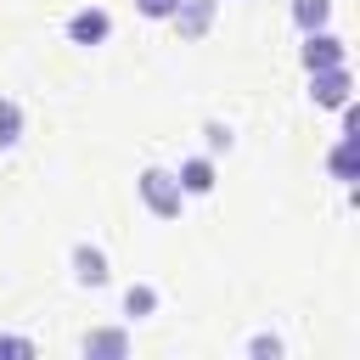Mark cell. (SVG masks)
<instances>
[{
  "instance_id": "obj_1",
  "label": "cell",
  "mask_w": 360,
  "mask_h": 360,
  "mask_svg": "<svg viewBox=\"0 0 360 360\" xmlns=\"http://www.w3.org/2000/svg\"><path fill=\"white\" fill-rule=\"evenodd\" d=\"M135 191H141V202H146L158 219H174V214H180V202H186V191H180V180H174V169H141Z\"/></svg>"
},
{
  "instance_id": "obj_2",
  "label": "cell",
  "mask_w": 360,
  "mask_h": 360,
  "mask_svg": "<svg viewBox=\"0 0 360 360\" xmlns=\"http://www.w3.org/2000/svg\"><path fill=\"white\" fill-rule=\"evenodd\" d=\"M349 90H354V79H349L343 62H332V68H309V96H315V107H343Z\"/></svg>"
},
{
  "instance_id": "obj_3",
  "label": "cell",
  "mask_w": 360,
  "mask_h": 360,
  "mask_svg": "<svg viewBox=\"0 0 360 360\" xmlns=\"http://www.w3.org/2000/svg\"><path fill=\"white\" fill-rule=\"evenodd\" d=\"M107 34H112V17H107L101 6H84V11L68 17V39H73V45H101Z\"/></svg>"
},
{
  "instance_id": "obj_4",
  "label": "cell",
  "mask_w": 360,
  "mask_h": 360,
  "mask_svg": "<svg viewBox=\"0 0 360 360\" xmlns=\"http://www.w3.org/2000/svg\"><path fill=\"white\" fill-rule=\"evenodd\" d=\"M169 22L180 28V39H202V34H208V22H214V0H174Z\"/></svg>"
},
{
  "instance_id": "obj_5",
  "label": "cell",
  "mask_w": 360,
  "mask_h": 360,
  "mask_svg": "<svg viewBox=\"0 0 360 360\" xmlns=\"http://www.w3.org/2000/svg\"><path fill=\"white\" fill-rule=\"evenodd\" d=\"M332 62H343V39L326 28H309L304 34V68H332Z\"/></svg>"
},
{
  "instance_id": "obj_6",
  "label": "cell",
  "mask_w": 360,
  "mask_h": 360,
  "mask_svg": "<svg viewBox=\"0 0 360 360\" xmlns=\"http://www.w3.org/2000/svg\"><path fill=\"white\" fill-rule=\"evenodd\" d=\"M174 180H180V191H186V197L214 191V158H186V163L174 169Z\"/></svg>"
},
{
  "instance_id": "obj_7",
  "label": "cell",
  "mask_w": 360,
  "mask_h": 360,
  "mask_svg": "<svg viewBox=\"0 0 360 360\" xmlns=\"http://www.w3.org/2000/svg\"><path fill=\"white\" fill-rule=\"evenodd\" d=\"M73 276H79L84 287H101V281H107V253L90 248V242H79V248H73Z\"/></svg>"
},
{
  "instance_id": "obj_8",
  "label": "cell",
  "mask_w": 360,
  "mask_h": 360,
  "mask_svg": "<svg viewBox=\"0 0 360 360\" xmlns=\"http://www.w3.org/2000/svg\"><path fill=\"white\" fill-rule=\"evenodd\" d=\"M354 152H360V135H338V146H332V174L338 180H354Z\"/></svg>"
},
{
  "instance_id": "obj_9",
  "label": "cell",
  "mask_w": 360,
  "mask_h": 360,
  "mask_svg": "<svg viewBox=\"0 0 360 360\" xmlns=\"http://www.w3.org/2000/svg\"><path fill=\"white\" fill-rule=\"evenodd\" d=\"M326 17H332V0H292V22L309 34V28H326Z\"/></svg>"
},
{
  "instance_id": "obj_10",
  "label": "cell",
  "mask_w": 360,
  "mask_h": 360,
  "mask_svg": "<svg viewBox=\"0 0 360 360\" xmlns=\"http://www.w3.org/2000/svg\"><path fill=\"white\" fill-rule=\"evenodd\" d=\"M17 141H22V107L0 96V146H17Z\"/></svg>"
},
{
  "instance_id": "obj_11",
  "label": "cell",
  "mask_w": 360,
  "mask_h": 360,
  "mask_svg": "<svg viewBox=\"0 0 360 360\" xmlns=\"http://www.w3.org/2000/svg\"><path fill=\"white\" fill-rule=\"evenodd\" d=\"M84 354H112L118 360V354H129V338L124 332H90L84 338Z\"/></svg>"
},
{
  "instance_id": "obj_12",
  "label": "cell",
  "mask_w": 360,
  "mask_h": 360,
  "mask_svg": "<svg viewBox=\"0 0 360 360\" xmlns=\"http://www.w3.org/2000/svg\"><path fill=\"white\" fill-rule=\"evenodd\" d=\"M124 309H129L135 321H141V315H152V309H158V287H146V281H141V287H129V292H124Z\"/></svg>"
},
{
  "instance_id": "obj_13",
  "label": "cell",
  "mask_w": 360,
  "mask_h": 360,
  "mask_svg": "<svg viewBox=\"0 0 360 360\" xmlns=\"http://www.w3.org/2000/svg\"><path fill=\"white\" fill-rule=\"evenodd\" d=\"M202 135H208V152H231V129L225 124H208Z\"/></svg>"
},
{
  "instance_id": "obj_14",
  "label": "cell",
  "mask_w": 360,
  "mask_h": 360,
  "mask_svg": "<svg viewBox=\"0 0 360 360\" xmlns=\"http://www.w3.org/2000/svg\"><path fill=\"white\" fill-rule=\"evenodd\" d=\"M141 6V17H169L174 11V0H135Z\"/></svg>"
},
{
  "instance_id": "obj_15",
  "label": "cell",
  "mask_w": 360,
  "mask_h": 360,
  "mask_svg": "<svg viewBox=\"0 0 360 360\" xmlns=\"http://www.w3.org/2000/svg\"><path fill=\"white\" fill-rule=\"evenodd\" d=\"M0 354H34L28 338H0Z\"/></svg>"
}]
</instances>
